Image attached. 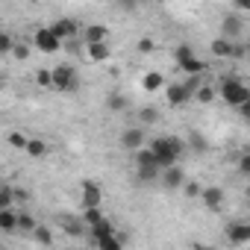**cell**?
Here are the masks:
<instances>
[{"label": "cell", "mask_w": 250, "mask_h": 250, "mask_svg": "<svg viewBox=\"0 0 250 250\" xmlns=\"http://www.w3.org/2000/svg\"><path fill=\"white\" fill-rule=\"evenodd\" d=\"M65 229H68V232H71V235H83V229H80V224H68V227H65Z\"/></svg>", "instance_id": "60d3db41"}, {"label": "cell", "mask_w": 250, "mask_h": 250, "mask_svg": "<svg viewBox=\"0 0 250 250\" xmlns=\"http://www.w3.org/2000/svg\"><path fill=\"white\" fill-rule=\"evenodd\" d=\"M191 97H197L200 103H212V100H215V88H212V85H203V83H200V85L194 88V94H191Z\"/></svg>", "instance_id": "f546056e"}, {"label": "cell", "mask_w": 250, "mask_h": 250, "mask_svg": "<svg viewBox=\"0 0 250 250\" xmlns=\"http://www.w3.org/2000/svg\"><path fill=\"white\" fill-rule=\"evenodd\" d=\"M235 9L238 12H250V0H235Z\"/></svg>", "instance_id": "ab89813d"}, {"label": "cell", "mask_w": 250, "mask_h": 250, "mask_svg": "<svg viewBox=\"0 0 250 250\" xmlns=\"http://www.w3.org/2000/svg\"><path fill=\"white\" fill-rule=\"evenodd\" d=\"M80 200H83V209H85V206H100V203H103V188H100L94 180H83V186H80Z\"/></svg>", "instance_id": "ba28073f"}, {"label": "cell", "mask_w": 250, "mask_h": 250, "mask_svg": "<svg viewBox=\"0 0 250 250\" xmlns=\"http://www.w3.org/2000/svg\"><path fill=\"white\" fill-rule=\"evenodd\" d=\"M215 94H221V97L227 100V106H238V103L250 100V88H247L244 80H238V77H221Z\"/></svg>", "instance_id": "7a4b0ae2"}, {"label": "cell", "mask_w": 250, "mask_h": 250, "mask_svg": "<svg viewBox=\"0 0 250 250\" xmlns=\"http://www.w3.org/2000/svg\"><path fill=\"white\" fill-rule=\"evenodd\" d=\"M109 27L106 24H88L85 30H83V42L85 44H91V42H109Z\"/></svg>", "instance_id": "5bb4252c"}, {"label": "cell", "mask_w": 250, "mask_h": 250, "mask_svg": "<svg viewBox=\"0 0 250 250\" xmlns=\"http://www.w3.org/2000/svg\"><path fill=\"white\" fill-rule=\"evenodd\" d=\"M241 33H244V18L235 15V12H227V15L221 18V36L235 42V39H241Z\"/></svg>", "instance_id": "5b68a950"}, {"label": "cell", "mask_w": 250, "mask_h": 250, "mask_svg": "<svg viewBox=\"0 0 250 250\" xmlns=\"http://www.w3.org/2000/svg\"><path fill=\"white\" fill-rule=\"evenodd\" d=\"M238 171H241L244 177L250 174V156H247V153H238Z\"/></svg>", "instance_id": "74e56055"}, {"label": "cell", "mask_w": 250, "mask_h": 250, "mask_svg": "<svg viewBox=\"0 0 250 250\" xmlns=\"http://www.w3.org/2000/svg\"><path fill=\"white\" fill-rule=\"evenodd\" d=\"M180 188H183V191H186V194H188V197H197V194H200V188H203V186H200V183H194V180H186V183H183V186H180Z\"/></svg>", "instance_id": "1f68e13d"}, {"label": "cell", "mask_w": 250, "mask_h": 250, "mask_svg": "<svg viewBox=\"0 0 250 250\" xmlns=\"http://www.w3.org/2000/svg\"><path fill=\"white\" fill-rule=\"evenodd\" d=\"M159 183L165 186V188H171V191H177L183 183H186V171L180 168V162H174V165H168V168H162V174H159Z\"/></svg>", "instance_id": "52a82bcc"}, {"label": "cell", "mask_w": 250, "mask_h": 250, "mask_svg": "<svg viewBox=\"0 0 250 250\" xmlns=\"http://www.w3.org/2000/svg\"><path fill=\"white\" fill-rule=\"evenodd\" d=\"M36 83H39L42 88H50V71H44V68L36 71Z\"/></svg>", "instance_id": "8d00e7d4"}, {"label": "cell", "mask_w": 250, "mask_h": 250, "mask_svg": "<svg viewBox=\"0 0 250 250\" xmlns=\"http://www.w3.org/2000/svg\"><path fill=\"white\" fill-rule=\"evenodd\" d=\"M139 121L145 124V127H153V124H159V109L156 106H142L139 109Z\"/></svg>", "instance_id": "cb8c5ba5"}, {"label": "cell", "mask_w": 250, "mask_h": 250, "mask_svg": "<svg viewBox=\"0 0 250 250\" xmlns=\"http://www.w3.org/2000/svg\"><path fill=\"white\" fill-rule=\"evenodd\" d=\"M186 150H194V153H206L209 150V142L197 133V130H191L188 133V142H186Z\"/></svg>", "instance_id": "ffe728a7"}, {"label": "cell", "mask_w": 250, "mask_h": 250, "mask_svg": "<svg viewBox=\"0 0 250 250\" xmlns=\"http://www.w3.org/2000/svg\"><path fill=\"white\" fill-rule=\"evenodd\" d=\"M145 145V130L142 127H130V130H124L121 133V147L124 150H136Z\"/></svg>", "instance_id": "4fadbf2b"}, {"label": "cell", "mask_w": 250, "mask_h": 250, "mask_svg": "<svg viewBox=\"0 0 250 250\" xmlns=\"http://www.w3.org/2000/svg\"><path fill=\"white\" fill-rule=\"evenodd\" d=\"M24 150H27L30 159H44V156H47V145H44L42 139H27Z\"/></svg>", "instance_id": "d6986e66"}, {"label": "cell", "mask_w": 250, "mask_h": 250, "mask_svg": "<svg viewBox=\"0 0 250 250\" xmlns=\"http://www.w3.org/2000/svg\"><path fill=\"white\" fill-rule=\"evenodd\" d=\"M27 197H30V194H27L24 188H12V203H15V200H18V203H27Z\"/></svg>", "instance_id": "f35d334b"}, {"label": "cell", "mask_w": 250, "mask_h": 250, "mask_svg": "<svg viewBox=\"0 0 250 250\" xmlns=\"http://www.w3.org/2000/svg\"><path fill=\"white\" fill-rule=\"evenodd\" d=\"M174 59H177V65H180L186 74H206V62H200L188 44H180V47L174 50Z\"/></svg>", "instance_id": "277c9868"}, {"label": "cell", "mask_w": 250, "mask_h": 250, "mask_svg": "<svg viewBox=\"0 0 250 250\" xmlns=\"http://www.w3.org/2000/svg\"><path fill=\"white\" fill-rule=\"evenodd\" d=\"M15 209L12 206H6V209H0V229L3 232H15Z\"/></svg>", "instance_id": "7402d4cb"}, {"label": "cell", "mask_w": 250, "mask_h": 250, "mask_svg": "<svg viewBox=\"0 0 250 250\" xmlns=\"http://www.w3.org/2000/svg\"><path fill=\"white\" fill-rule=\"evenodd\" d=\"M33 42H36V47H39L42 53H47V56H50V53H56V50L62 47V42L53 36V30H50V27H39V33L33 36Z\"/></svg>", "instance_id": "8992f818"}, {"label": "cell", "mask_w": 250, "mask_h": 250, "mask_svg": "<svg viewBox=\"0 0 250 250\" xmlns=\"http://www.w3.org/2000/svg\"><path fill=\"white\" fill-rule=\"evenodd\" d=\"M227 238H229V244H247V241H250V224L232 221V224L227 227Z\"/></svg>", "instance_id": "7c38bea8"}, {"label": "cell", "mask_w": 250, "mask_h": 250, "mask_svg": "<svg viewBox=\"0 0 250 250\" xmlns=\"http://www.w3.org/2000/svg\"><path fill=\"white\" fill-rule=\"evenodd\" d=\"M142 6V0H118V9H124V12H136Z\"/></svg>", "instance_id": "e575fe53"}, {"label": "cell", "mask_w": 250, "mask_h": 250, "mask_svg": "<svg viewBox=\"0 0 250 250\" xmlns=\"http://www.w3.org/2000/svg\"><path fill=\"white\" fill-rule=\"evenodd\" d=\"M106 109L115 112V115L127 112V109H130V97H127V94H121V91H112V94L106 97Z\"/></svg>", "instance_id": "e0dca14e"}, {"label": "cell", "mask_w": 250, "mask_h": 250, "mask_svg": "<svg viewBox=\"0 0 250 250\" xmlns=\"http://www.w3.org/2000/svg\"><path fill=\"white\" fill-rule=\"evenodd\" d=\"M12 206V188L9 186H0V209Z\"/></svg>", "instance_id": "d6a6232c"}, {"label": "cell", "mask_w": 250, "mask_h": 250, "mask_svg": "<svg viewBox=\"0 0 250 250\" xmlns=\"http://www.w3.org/2000/svg\"><path fill=\"white\" fill-rule=\"evenodd\" d=\"M150 153H153V159H156L159 168H168V165L180 162L188 150H186L183 139H177V136H159V139L150 142Z\"/></svg>", "instance_id": "6da1fadb"}, {"label": "cell", "mask_w": 250, "mask_h": 250, "mask_svg": "<svg viewBox=\"0 0 250 250\" xmlns=\"http://www.w3.org/2000/svg\"><path fill=\"white\" fill-rule=\"evenodd\" d=\"M91 229V238H100V235H109V232H115V224L109 221V218H103V221H97L94 227H88Z\"/></svg>", "instance_id": "4316f807"}, {"label": "cell", "mask_w": 250, "mask_h": 250, "mask_svg": "<svg viewBox=\"0 0 250 250\" xmlns=\"http://www.w3.org/2000/svg\"><path fill=\"white\" fill-rule=\"evenodd\" d=\"M159 174H162V168H159V165H142V168H136V180H139L142 186L159 183Z\"/></svg>", "instance_id": "ac0fdd59"}, {"label": "cell", "mask_w": 250, "mask_h": 250, "mask_svg": "<svg viewBox=\"0 0 250 250\" xmlns=\"http://www.w3.org/2000/svg\"><path fill=\"white\" fill-rule=\"evenodd\" d=\"M9 53H12V56H15L18 62H27V59H30V44H27V42H18V39H15V42H12V50H9Z\"/></svg>", "instance_id": "f1b7e54d"}, {"label": "cell", "mask_w": 250, "mask_h": 250, "mask_svg": "<svg viewBox=\"0 0 250 250\" xmlns=\"http://www.w3.org/2000/svg\"><path fill=\"white\" fill-rule=\"evenodd\" d=\"M200 203L209 209V212H221V206H224V188H218V186H206V188H200Z\"/></svg>", "instance_id": "9c48e42d"}, {"label": "cell", "mask_w": 250, "mask_h": 250, "mask_svg": "<svg viewBox=\"0 0 250 250\" xmlns=\"http://www.w3.org/2000/svg\"><path fill=\"white\" fill-rule=\"evenodd\" d=\"M103 218H106V215L100 212V206H85V209H83V224H85V227H94V224L103 221Z\"/></svg>", "instance_id": "484cf974"}, {"label": "cell", "mask_w": 250, "mask_h": 250, "mask_svg": "<svg viewBox=\"0 0 250 250\" xmlns=\"http://www.w3.org/2000/svg\"><path fill=\"white\" fill-rule=\"evenodd\" d=\"M50 88L53 91H65V94H74L80 88V74L71 68V65H56L50 71Z\"/></svg>", "instance_id": "3957f363"}, {"label": "cell", "mask_w": 250, "mask_h": 250, "mask_svg": "<svg viewBox=\"0 0 250 250\" xmlns=\"http://www.w3.org/2000/svg\"><path fill=\"white\" fill-rule=\"evenodd\" d=\"M12 42H15V39H12L9 33H0V56L12 50Z\"/></svg>", "instance_id": "836d02e7"}, {"label": "cell", "mask_w": 250, "mask_h": 250, "mask_svg": "<svg viewBox=\"0 0 250 250\" xmlns=\"http://www.w3.org/2000/svg\"><path fill=\"white\" fill-rule=\"evenodd\" d=\"M94 244H97L100 250H121V247H124V238H118L115 232H109V235H100V238H94Z\"/></svg>", "instance_id": "44dd1931"}, {"label": "cell", "mask_w": 250, "mask_h": 250, "mask_svg": "<svg viewBox=\"0 0 250 250\" xmlns=\"http://www.w3.org/2000/svg\"><path fill=\"white\" fill-rule=\"evenodd\" d=\"M153 50H156V42L153 39H147V36L139 39V53H153Z\"/></svg>", "instance_id": "d590c367"}, {"label": "cell", "mask_w": 250, "mask_h": 250, "mask_svg": "<svg viewBox=\"0 0 250 250\" xmlns=\"http://www.w3.org/2000/svg\"><path fill=\"white\" fill-rule=\"evenodd\" d=\"M232 39H224V36H218V39H212V44H209V50H212V56H218V59H229L232 56Z\"/></svg>", "instance_id": "2e32d148"}, {"label": "cell", "mask_w": 250, "mask_h": 250, "mask_svg": "<svg viewBox=\"0 0 250 250\" xmlns=\"http://www.w3.org/2000/svg\"><path fill=\"white\" fill-rule=\"evenodd\" d=\"M162 88H165V100H168V106H174V109H180V106H186V103L191 100V91L186 88V83L162 85Z\"/></svg>", "instance_id": "30bf717a"}, {"label": "cell", "mask_w": 250, "mask_h": 250, "mask_svg": "<svg viewBox=\"0 0 250 250\" xmlns=\"http://www.w3.org/2000/svg\"><path fill=\"white\" fill-rule=\"evenodd\" d=\"M50 30H53V36H56L59 42H65V39H74V36L80 33L77 21H71V18H59V21H53V24H50Z\"/></svg>", "instance_id": "8fae6325"}, {"label": "cell", "mask_w": 250, "mask_h": 250, "mask_svg": "<svg viewBox=\"0 0 250 250\" xmlns=\"http://www.w3.org/2000/svg\"><path fill=\"white\" fill-rule=\"evenodd\" d=\"M142 85H145V91H156V88L165 85V77H162L159 71H150V74L142 77Z\"/></svg>", "instance_id": "603a6c76"}, {"label": "cell", "mask_w": 250, "mask_h": 250, "mask_svg": "<svg viewBox=\"0 0 250 250\" xmlns=\"http://www.w3.org/2000/svg\"><path fill=\"white\" fill-rule=\"evenodd\" d=\"M6 142H9V147H15V150H24V145H27V136H24L21 130H15V133H9V136H6Z\"/></svg>", "instance_id": "4dcf8cb0"}, {"label": "cell", "mask_w": 250, "mask_h": 250, "mask_svg": "<svg viewBox=\"0 0 250 250\" xmlns=\"http://www.w3.org/2000/svg\"><path fill=\"white\" fill-rule=\"evenodd\" d=\"M36 224H39V221H36L30 212H18V215H15V229H21V232H33Z\"/></svg>", "instance_id": "d4e9b609"}, {"label": "cell", "mask_w": 250, "mask_h": 250, "mask_svg": "<svg viewBox=\"0 0 250 250\" xmlns=\"http://www.w3.org/2000/svg\"><path fill=\"white\" fill-rule=\"evenodd\" d=\"M30 3H39V0H30Z\"/></svg>", "instance_id": "b9f144b4"}, {"label": "cell", "mask_w": 250, "mask_h": 250, "mask_svg": "<svg viewBox=\"0 0 250 250\" xmlns=\"http://www.w3.org/2000/svg\"><path fill=\"white\" fill-rule=\"evenodd\" d=\"M33 238H36L39 244H44V247H50V244H53V232H50L47 227H42V224H36V227H33Z\"/></svg>", "instance_id": "83f0119b"}, {"label": "cell", "mask_w": 250, "mask_h": 250, "mask_svg": "<svg viewBox=\"0 0 250 250\" xmlns=\"http://www.w3.org/2000/svg\"><path fill=\"white\" fill-rule=\"evenodd\" d=\"M85 53L91 62H106L112 56V47H109V42H91V44H85Z\"/></svg>", "instance_id": "9a60e30c"}]
</instances>
